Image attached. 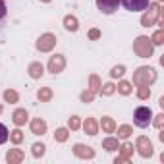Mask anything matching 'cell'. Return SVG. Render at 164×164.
Returning a JSON list of instances; mask_svg holds the SVG:
<instances>
[{
  "instance_id": "cell-1",
  "label": "cell",
  "mask_w": 164,
  "mask_h": 164,
  "mask_svg": "<svg viewBox=\"0 0 164 164\" xmlns=\"http://www.w3.org/2000/svg\"><path fill=\"white\" fill-rule=\"evenodd\" d=\"M151 120H152V112H151V108H147V106H139L135 110V114H133V122L139 127H147L151 124Z\"/></svg>"
},
{
  "instance_id": "cell-2",
  "label": "cell",
  "mask_w": 164,
  "mask_h": 164,
  "mask_svg": "<svg viewBox=\"0 0 164 164\" xmlns=\"http://www.w3.org/2000/svg\"><path fill=\"white\" fill-rule=\"evenodd\" d=\"M122 4L129 12H143V10L149 8L151 0H122Z\"/></svg>"
},
{
  "instance_id": "cell-3",
  "label": "cell",
  "mask_w": 164,
  "mask_h": 164,
  "mask_svg": "<svg viewBox=\"0 0 164 164\" xmlns=\"http://www.w3.org/2000/svg\"><path fill=\"white\" fill-rule=\"evenodd\" d=\"M118 2H120V0H97L101 12H104V14H112L114 10L118 8Z\"/></svg>"
},
{
  "instance_id": "cell-4",
  "label": "cell",
  "mask_w": 164,
  "mask_h": 164,
  "mask_svg": "<svg viewBox=\"0 0 164 164\" xmlns=\"http://www.w3.org/2000/svg\"><path fill=\"white\" fill-rule=\"evenodd\" d=\"M48 68L52 73H58L62 68H64V58L60 56V54H56V56H52L50 58V64H48Z\"/></svg>"
},
{
  "instance_id": "cell-5",
  "label": "cell",
  "mask_w": 164,
  "mask_h": 164,
  "mask_svg": "<svg viewBox=\"0 0 164 164\" xmlns=\"http://www.w3.org/2000/svg\"><path fill=\"white\" fill-rule=\"evenodd\" d=\"M52 45H54V37H52V35H45V37H41V39H39V42H37V47H39L41 50H48Z\"/></svg>"
},
{
  "instance_id": "cell-6",
  "label": "cell",
  "mask_w": 164,
  "mask_h": 164,
  "mask_svg": "<svg viewBox=\"0 0 164 164\" xmlns=\"http://www.w3.org/2000/svg\"><path fill=\"white\" fill-rule=\"evenodd\" d=\"M31 127H33V133H37V135H39V133L42 135V133H45V129H47V126H45L42 120H35V122L31 124Z\"/></svg>"
},
{
  "instance_id": "cell-7",
  "label": "cell",
  "mask_w": 164,
  "mask_h": 164,
  "mask_svg": "<svg viewBox=\"0 0 164 164\" xmlns=\"http://www.w3.org/2000/svg\"><path fill=\"white\" fill-rule=\"evenodd\" d=\"M25 120H27V112H25V110H17V112L14 114V122H16L17 126L25 124Z\"/></svg>"
},
{
  "instance_id": "cell-8",
  "label": "cell",
  "mask_w": 164,
  "mask_h": 164,
  "mask_svg": "<svg viewBox=\"0 0 164 164\" xmlns=\"http://www.w3.org/2000/svg\"><path fill=\"white\" fill-rule=\"evenodd\" d=\"M64 23H66V29H68V31H75V29H77V19H75V17H70L68 16Z\"/></svg>"
},
{
  "instance_id": "cell-9",
  "label": "cell",
  "mask_w": 164,
  "mask_h": 164,
  "mask_svg": "<svg viewBox=\"0 0 164 164\" xmlns=\"http://www.w3.org/2000/svg\"><path fill=\"white\" fill-rule=\"evenodd\" d=\"M8 137H10V133H8V127H6L4 124H0V145H2V143H6V141H8Z\"/></svg>"
},
{
  "instance_id": "cell-10",
  "label": "cell",
  "mask_w": 164,
  "mask_h": 164,
  "mask_svg": "<svg viewBox=\"0 0 164 164\" xmlns=\"http://www.w3.org/2000/svg\"><path fill=\"white\" fill-rule=\"evenodd\" d=\"M29 70H31V75H33V77H39V75L42 73V66H41V64H33Z\"/></svg>"
},
{
  "instance_id": "cell-11",
  "label": "cell",
  "mask_w": 164,
  "mask_h": 164,
  "mask_svg": "<svg viewBox=\"0 0 164 164\" xmlns=\"http://www.w3.org/2000/svg\"><path fill=\"white\" fill-rule=\"evenodd\" d=\"M85 129L89 131V135H95V133H97V127H95L93 120H87V122H85Z\"/></svg>"
},
{
  "instance_id": "cell-12",
  "label": "cell",
  "mask_w": 164,
  "mask_h": 164,
  "mask_svg": "<svg viewBox=\"0 0 164 164\" xmlns=\"http://www.w3.org/2000/svg\"><path fill=\"white\" fill-rule=\"evenodd\" d=\"M104 147H106V151H114L118 147V143H116L114 139H108V141H104Z\"/></svg>"
},
{
  "instance_id": "cell-13",
  "label": "cell",
  "mask_w": 164,
  "mask_h": 164,
  "mask_svg": "<svg viewBox=\"0 0 164 164\" xmlns=\"http://www.w3.org/2000/svg\"><path fill=\"white\" fill-rule=\"evenodd\" d=\"M33 149H35V151H33V152H35V155L39 157V155H45V145H35V147H33Z\"/></svg>"
},
{
  "instance_id": "cell-14",
  "label": "cell",
  "mask_w": 164,
  "mask_h": 164,
  "mask_svg": "<svg viewBox=\"0 0 164 164\" xmlns=\"http://www.w3.org/2000/svg\"><path fill=\"white\" fill-rule=\"evenodd\" d=\"M4 97H6V101H16V98H17V95H16L14 91H6Z\"/></svg>"
},
{
  "instance_id": "cell-15",
  "label": "cell",
  "mask_w": 164,
  "mask_h": 164,
  "mask_svg": "<svg viewBox=\"0 0 164 164\" xmlns=\"http://www.w3.org/2000/svg\"><path fill=\"white\" fill-rule=\"evenodd\" d=\"M4 17H6V4L0 0V21H2Z\"/></svg>"
},
{
  "instance_id": "cell-16",
  "label": "cell",
  "mask_w": 164,
  "mask_h": 164,
  "mask_svg": "<svg viewBox=\"0 0 164 164\" xmlns=\"http://www.w3.org/2000/svg\"><path fill=\"white\" fill-rule=\"evenodd\" d=\"M122 73H124V68H122V66H120V68H114V70H112V77H120Z\"/></svg>"
},
{
  "instance_id": "cell-17",
  "label": "cell",
  "mask_w": 164,
  "mask_h": 164,
  "mask_svg": "<svg viewBox=\"0 0 164 164\" xmlns=\"http://www.w3.org/2000/svg\"><path fill=\"white\" fill-rule=\"evenodd\" d=\"M120 91H122L124 95L129 93V83H122V85H120Z\"/></svg>"
},
{
  "instance_id": "cell-18",
  "label": "cell",
  "mask_w": 164,
  "mask_h": 164,
  "mask_svg": "<svg viewBox=\"0 0 164 164\" xmlns=\"http://www.w3.org/2000/svg\"><path fill=\"white\" fill-rule=\"evenodd\" d=\"M56 133H58L56 137H58L60 141H64V139H66V129H58V131H56Z\"/></svg>"
},
{
  "instance_id": "cell-19",
  "label": "cell",
  "mask_w": 164,
  "mask_h": 164,
  "mask_svg": "<svg viewBox=\"0 0 164 164\" xmlns=\"http://www.w3.org/2000/svg\"><path fill=\"white\" fill-rule=\"evenodd\" d=\"M50 97V91H39V98H48Z\"/></svg>"
},
{
  "instance_id": "cell-20",
  "label": "cell",
  "mask_w": 164,
  "mask_h": 164,
  "mask_svg": "<svg viewBox=\"0 0 164 164\" xmlns=\"http://www.w3.org/2000/svg\"><path fill=\"white\" fill-rule=\"evenodd\" d=\"M12 139L16 141V143H17V141H21V133H19V131H14V135H12Z\"/></svg>"
},
{
  "instance_id": "cell-21",
  "label": "cell",
  "mask_w": 164,
  "mask_h": 164,
  "mask_svg": "<svg viewBox=\"0 0 164 164\" xmlns=\"http://www.w3.org/2000/svg\"><path fill=\"white\" fill-rule=\"evenodd\" d=\"M102 124H104V127H106V129H112V122H110V120H108V118L104 120Z\"/></svg>"
},
{
  "instance_id": "cell-22",
  "label": "cell",
  "mask_w": 164,
  "mask_h": 164,
  "mask_svg": "<svg viewBox=\"0 0 164 164\" xmlns=\"http://www.w3.org/2000/svg\"><path fill=\"white\" fill-rule=\"evenodd\" d=\"M77 126H79V124H77V120L72 118V120H70V127H77Z\"/></svg>"
},
{
  "instance_id": "cell-23",
  "label": "cell",
  "mask_w": 164,
  "mask_h": 164,
  "mask_svg": "<svg viewBox=\"0 0 164 164\" xmlns=\"http://www.w3.org/2000/svg\"><path fill=\"white\" fill-rule=\"evenodd\" d=\"M147 95H149V93H147V89H141V91H139V97H141V98H145Z\"/></svg>"
},
{
  "instance_id": "cell-24",
  "label": "cell",
  "mask_w": 164,
  "mask_h": 164,
  "mask_svg": "<svg viewBox=\"0 0 164 164\" xmlns=\"http://www.w3.org/2000/svg\"><path fill=\"white\" fill-rule=\"evenodd\" d=\"M45 2H48V0H45Z\"/></svg>"
}]
</instances>
